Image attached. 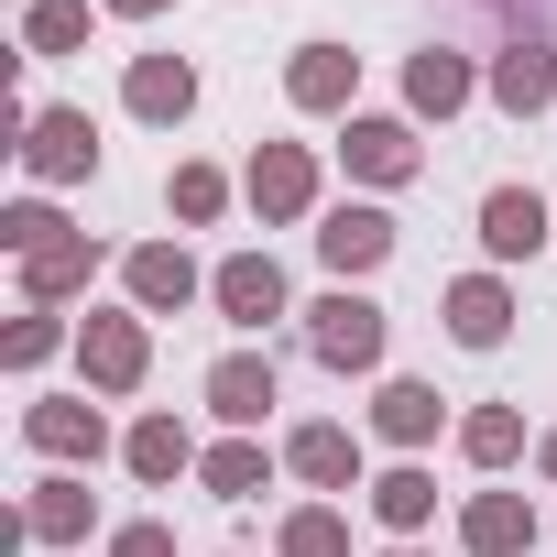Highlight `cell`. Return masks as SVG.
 Masks as SVG:
<instances>
[{
	"label": "cell",
	"instance_id": "277c9868",
	"mask_svg": "<svg viewBox=\"0 0 557 557\" xmlns=\"http://www.w3.org/2000/svg\"><path fill=\"white\" fill-rule=\"evenodd\" d=\"M339 164H350V186H416L426 175V143H416L405 110H350L339 121Z\"/></svg>",
	"mask_w": 557,
	"mask_h": 557
},
{
	"label": "cell",
	"instance_id": "603a6c76",
	"mask_svg": "<svg viewBox=\"0 0 557 557\" xmlns=\"http://www.w3.org/2000/svg\"><path fill=\"white\" fill-rule=\"evenodd\" d=\"M535 546V503L524 492H470L459 503V557H524Z\"/></svg>",
	"mask_w": 557,
	"mask_h": 557
},
{
	"label": "cell",
	"instance_id": "e0dca14e",
	"mask_svg": "<svg viewBox=\"0 0 557 557\" xmlns=\"http://www.w3.org/2000/svg\"><path fill=\"white\" fill-rule=\"evenodd\" d=\"M437 426H448V394H437V383H416V372H383V383H372V437H383V448L416 459V448H437Z\"/></svg>",
	"mask_w": 557,
	"mask_h": 557
},
{
	"label": "cell",
	"instance_id": "9c48e42d",
	"mask_svg": "<svg viewBox=\"0 0 557 557\" xmlns=\"http://www.w3.org/2000/svg\"><path fill=\"white\" fill-rule=\"evenodd\" d=\"M121 296H132L143 318H186V307L208 296V273H197L186 240H132V251H121Z\"/></svg>",
	"mask_w": 557,
	"mask_h": 557
},
{
	"label": "cell",
	"instance_id": "cb8c5ba5",
	"mask_svg": "<svg viewBox=\"0 0 557 557\" xmlns=\"http://www.w3.org/2000/svg\"><path fill=\"white\" fill-rule=\"evenodd\" d=\"M273 459H285V448H262V437H219V448L197 459V492H219V503H251V492H273Z\"/></svg>",
	"mask_w": 557,
	"mask_h": 557
},
{
	"label": "cell",
	"instance_id": "836d02e7",
	"mask_svg": "<svg viewBox=\"0 0 557 557\" xmlns=\"http://www.w3.org/2000/svg\"><path fill=\"white\" fill-rule=\"evenodd\" d=\"M383 557H426V546H383Z\"/></svg>",
	"mask_w": 557,
	"mask_h": 557
},
{
	"label": "cell",
	"instance_id": "83f0119b",
	"mask_svg": "<svg viewBox=\"0 0 557 557\" xmlns=\"http://www.w3.org/2000/svg\"><path fill=\"white\" fill-rule=\"evenodd\" d=\"M273 557H350V513L339 503H296L273 524Z\"/></svg>",
	"mask_w": 557,
	"mask_h": 557
},
{
	"label": "cell",
	"instance_id": "ffe728a7",
	"mask_svg": "<svg viewBox=\"0 0 557 557\" xmlns=\"http://www.w3.org/2000/svg\"><path fill=\"white\" fill-rule=\"evenodd\" d=\"M88 524H99L88 470H45V481L23 492V535H34V546H88Z\"/></svg>",
	"mask_w": 557,
	"mask_h": 557
},
{
	"label": "cell",
	"instance_id": "ba28073f",
	"mask_svg": "<svg viewBox=\"0 0 557 557\" xmlns=\"http://www.w3.org/2000/svg\"><path fill=\"white\" fill-rule=\"evenodd\" d=\"M394 208H372V197H339V208H318V262L339 273V285H361V273H383L394 262Z\"/></svg>",
	"mask_w": 557,
	"mask_h": 557
},
{
	"label": "cell",
	"instance_id": "4316f807",
	"mask_svg": "<svg viewBox=\"0 0 557 557\" xmlns=\"http://www.w3.org/2000/svg\"><path fill=\"white\" fill-rule=\"evenodd\" d=\"M55 350H77V329H66V318H55V307H23V318H12V329H0V361H12V372H23V383H34V372H45V361H55Z\"/></svg>",
	"mask_w": 557,
	"mask_h": 557
},
{
	"label": "cell",
	"instance_id": "6da1fadb",
	"mask_svg": "<svg viewBox=\"0 0 557 557\" xmlns=\"http://www.w3.org/2000/svg\"><path fill=\"white\" fill-rule=\"evenodd\" d=\"M296 318H307V361L339 372V383H350V372H383V350H394V318H383L361 285H329V296L296 307Z\"/></svg>",
	"mask_w": 557,
	"mask_h": 557
},
{
	"label": "cell",
	"instance_id": "7c38bea8",
	"mask_svg": "<svg viewBox=\"0 0 557 557\" xmlns=\"http://www.w3.org/2000/svg\"><path fill=\"white\" fill-rule=\"evenodd\" d=\"M23 175H34V186H88V175H99V121H88V110H34Z\"/></svg>",
	"mask_w": 557,
	"mask_h": 557
},
{
	"label": "cell",
	"instance_id": "7a4b0ae2",
	"mask_svg": "<svg viewBox=\"0 0 557 557\" xmlns=\"http://www.w3.org/2000/svg\"><path fill=\"white\" fill-rule=\"evenodd\" d=\"M77 383L88 394H143L153 383V318L143 307H88L77 318Z\"/></svg>",
	"mask_w": 557,
	"mask_h": 557
},
{
	"label": "cell",
	"instance_id": "7402d4cb",
	"mask_svg": "<svg viewBox=\"0 0 557 557\" xmlns=\"http://www.w3.org/2000/svg\"><path fill=\"white\" fill-rule=\"evenodd\" d=\"M361 503H372V524H383L394 546H416V535L437 524V470H426V459H394V470H372Z\"/></svg>",
	"mask_w": 557,
	"mask_h": 557
},
{
	"label": "cell",
	"instance_id": "4fadbf2b",
	"mask_svg": "<svg viewBox=\"0 0 557 557\" xmlns=\"http://www.w3.org/2000/svg\"><path fill=\"white\" fill-rule=\"evenodd\" d=\"M99 262H110V251L66 219L55 240H34V251H23V307H77V296L99 285Z\"/></svg>",
	"mask_w": 557,
	"mask_h": 557
},
{
	"label": "cell",
	"instance_id": "1f68e13d",
	"mask_svg": "<svg viewBox=\"0 0 557 557\" xmlns=\"http://www.w3.org/2000/svg\"><path fill=\"white\" fill-rule=\"evenodd\" d=\"M110 23H153V12H175V0H99Z\"/></svg>",
	"mask_w": 557,
	"mask_h": 557
},
{
	"label": "cell",
	"instance_id": "ac0fdd59",
	"mask_svg": "<svg viewBox=\"0 0 557 557\" xmlns=\"http://www.w3.org/2000/svg\"><path fill=\"white\" fill-rule=\"evenodd\" d=\"M197 459H208V448H197V426H186L175 405L132 416V437H121V470H132V481H153V492H164V481H197Z\"/></svg>",
	"mask_w": 557,
	"mask_h": 557
},
{
	"label": "cell",
	"instance_id": "484cf974",
	"mask_svg": "<svg viewBox=\"0 0 557 557\" xmlns=\"http://www.w3.org/2000/svg\"><path fill=\"white\" fill-rule=\"evenodd\" d=\"M459 459L470 470H513L524 459V405H470L459 416Z\"/></svg>",
	"mask_w": 557,
	"mask_h": 557
},
{
	"label": "cell",
	"instance_id": "4dcf8cb0",
	"mask_svg": "<svg viewBox=\"0 0 557 557\" xmlns=\"http://www.w3.org/2000/svg\"><path fill=\"white\" fill-rule=\"evenodd\" d=\"M110 557H175V524L164 513H132V524H110Z\"/></svg>",
	"mask_w": 557,
	"mask_h": 557
},
{
	"label": "cell",
	"instance_id": "2e32d148",
	"mask_svg": "<svg viewBox=\"0 0 557 557\" xmlns=\"http://www.w3.org/2000/svg\"><path fill=\"white\" fill-rule=\"evenodd\" d=\"M546 240H557V208H546L535 186H492V197H481V251H492V273H503V262H535Z\"/></svg>",
	"mask_w": 557,
	"mask_h": 557
},
{
	"label": "cell",
	"instance_id": "52a82bcc",
	"mask_svg": "<svg viewBox=\"0 0 557 557\" xmlns=\"http://www.w3.org/2000/svg\"><path fill=\"white\" fill-rule=\"evenodd\" d=\"M208 307L230 318V329H273V318H296V296H285V262L273 251H230V262H208Z\"/></svg>",
	"mask_w": 557,
	"mask_h": 557
},
{
	"label": "cell",
	"instance_id": "8992f818",
	"mask_svg": "<svg viewBox=\"0 0 557 557\" xmlns=\"http://www.w3.org/2000/svg\"><path fill=\"white\" fill-rule=\"evenodd\" d=\"M197 394H208V416H219L230 437H262V416L285 405V372H273V350H219Z\"/></svg>",
	"mask_w": 557,
	"mask_h": 557
},
{
	"label": "cell",
	"instance_id": "30bf717a",
	"mask_svg": "<svg viewBox=\"0 0 557 557\" xmlns=\"http://www.w3.org/2000/svg\"><path fill=\"white\" fill-rule=\"evenodd\" d=\"M285 470H296L318 503H339V492H372V470H361V437H350L339 416H307V426H285Z\"/></svg>",
	"mask_w": 557,
	"mask_h": 557
},
{
	"label": "cell",
	"instance_id": "f1b7e54d",
	"mask_svg": "<svg viewBox=\"0 0 557 557\" xmlns=\"http://www.w3.org/2000/svg\"><path fill=\"white\" fill-rule=\"evenodd\" d=\"M99 0H23V55H77Z\"/></svg>",
	"mask_w": 557,
	"mask_h": 557
},
{
	"label": "cell",
	"instance_id": "44dd1931",
	"mask_svg": "<svg viewBox=\"0 0 557 557\" xmlns=\"http://www.w3.org/2000/svg\"><path fill=\"white\" fill-rule=\"evenodd\" d=\"M121 110L153 121V132H175V121L197 110V66H186V55H132V66H121Z\"/></svg>",
	"mask_w": 557,
	"mask_h": 557
},
{
	"label": "cell",
	"instance_id": "d6986e66",
	"mask_svg": "<svg viewBox=\"0 0 557 557\" xmlns=\"http://www.w3.org/2000/svg\"><path fill=\"white\" fill-rule=\"evenodd\" d=\"M437 318H448V339H459V350H503V339H513V285L481 262V273H459V285L437 296Z\"/></svg>",
	"mask_w": 557,
	"mask_h": 557
},
{
	"label": "cell",
	"instance_id": "3957f363",
	"mask_svg": "<svg viewBox=\"0 0 557 557\" xmlns=\"http://www.w3.org/2000/svg\"><path fill=\"white\" fill-rule=\"evenodd\" d=\"M240 197H251V219H262V230H296V219H318V143H251V164H240Z\"/></svg>",
	"mask_w": 557,
	"mask_h": 557
},
{
	"label": "cell",
	"instance_id": "d6a6232c",
	"mask_svg": "<svg viewBox=\"0 0 557 557\" xmlns=\"http://www.w3.org/2000/svg\"><path fill=\"white\" fill-rule=\"evenodd\" d=\"M535 470H546V481H557V426H546V437H535Z\"/></svg>",
	"mask_w": 557,
	"mask_h": 557
},
{
	"label": "cell",
	"instance_id": "5b68a950",
	"mask_svg": "<svg viewBox=\"0 0 557 557\" xmlns=\"http://www.w3.org/2000/svg\"><path fill=\"white\" fill-rule=\"evenodd\" d=\"M23 448L55 459V470H99L121 437H110V416H99L88 394H34V405H23Z\"/></svg>",
	"mask_w": 557,
	"mask_h": 557
},
{
	"label": "cell",
	"instance_id": "9a60e30c",
	"mask_svg": "<svg viewBox=\"0 0 557 557\" xmlns=\"http://www.w3.org/2000/svg\"><path fill=\"white\" fill-rule=\"evenodd\" d=\"M470 99H481V66L459 45H416L405 55V121H459Z\"/></svg>",
	"mask_w": 557,
	"mask_h": 557
},
{
	"label": "cell",
	"instance_id": "f546056e",
	"mask_svg": "<svg viewBox=\"0 0 557 557\" xmlns=\"http://www.w3.org/2000/svg\"><path fill=\"white\" fill-rule=\"evenodd\" d=\"M55 230H66V208H45V197H12V208H0V251H12V262H23L34 240H55Z\"/></svg>",
	"mask_w": 557,
	"mask_h": 557
},
{
	"label": "cell",
	"instance_id": "d4e9b609",
	"mask_svg": "<svg viewBox=\"0 0 557 557\" xmlns=\"http://www.w3.org/2000/svg\"><path fill=\"white\" fill-rule=\"evenodd\" d=\"M230 197H240V186H230L208 153H186V164L164 175V208H175V230H219V219H230Z\"/></svg>",
	"mask_w": 557,
	"mask_h": 557
},
{
	"label": "cell",
	"instance_id": "5bb4252c",
	"mask_svg": "<svg viewBox=\"0 0 557 557\" xmlns=\"http://www.w3.org/2000/svg\"><path fill=\"white\" fill-rule=\"evenodd\" d=\"M481 88H492V110H503V121L557 110V45H546V34H513V45L481 66Z\"/></svg>",
	"mask_w": 557,
	"mask_h": 557
},
{
	"label": "cell",
	"instance_id": "8fae6325",
	"mask_svg": "<svg viewBox=\"0 0 557 557\" xmlns=\"http://www.w3.org/2000/svg\"><path fill=\"white\" fill-rule=\"evenodd\" d=\"M285 110L350 121V110H361V55H350V45H296V55H285Z\"/></svg>",
	"mask_w": 557,
	"mask_h": 557
}]
</instances>
